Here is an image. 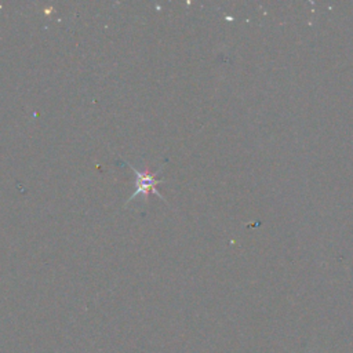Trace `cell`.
Masks as SVG:
<instances>
[{"mask_svg": "<svg viewBox=\"0 0 353 353\" xmlns=\"http://www.w3.org/2000/svg\"><path fill=\"white\" fill-rule=\"evenodd\" d=\"M127 165L135 172V190H134V193L130 196V199L127 200V203L125 204H128L130 201H132L138 194H143L145 197L149 194V193H154L157 197H160L164 203H167V200L164 199V196L160 193V190L156 188V186H159L160 183H163L164 181L163 179H157L156 176L160 174V171H161V168H159V170H156L154 172H150L149 170H146V171H139V170H137L132 164H130V163H127Z\"/></svg>", "mask_w": 353, "mask_h": 353, "instance_id": "6da1fadb", "label": "cell"}]
</instances>
